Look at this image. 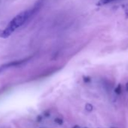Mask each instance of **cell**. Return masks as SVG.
<instances>
[{"mask_svg":"<svg viewBox=\"0 0 128 128\" xmlns=\"http://www.w3.org/2000/svg\"><path fill=\"white\" fill-rule=\"evenodd\" d=\"M73 128H80V126H78V125H76V126H75Z\"/></svg>","mask_w":128,"mask_h":128,"instance_id":"obj_10","label":"cell"},{"mask_svg":"<svg viewBox=\"0 0 128 128\" xmlns=\"http://www.w3.org/2000/svg\"><path fill=\"white\" fill-rule=\"evenodd\" d=\"M85 128H87V127H85Z\"/></svg>","mask_w":128,"mask_h":128,"instance_id":"obj_12","label":"cell"},{"mask_svg":"<svg viewBox=\"0 0 128 128\" xmlns=\"http://www.w3.org/2000/svg\"><path fill=\"white\" fill-rule=\"evenodd\" d=\"M54 121H55V123H56V124H59V125H62V124H63V120H62L61 118H56L54 120Z\"/></svg>","mask_w":128,"mask_h":128,"instance_id":"obj_5","label":"cell"},{"mask_svg":"<svg viewBox=\"0 0 128 128\" xmlns=\"http://www.w3.org/2000/svg\"><path fill=\"white\" fill-rule=\"evenodd\" d=\"M32 10L30 11H25L24 12H21L20 14H19L18 16H16L8 24V26L6 27V30H4L2 33H1V37L2 38H8V36H10L15 30H17L18 28H19L20 26H21L22 25H24L26 21L30 18L32 16Z\"/></svg>","mask_w":128,"mask_h":128,"instance_id":"obj_1","label":"cell"},{"mask_svg":"<svg viewBox=\"0 0 128 128\" xmlns=\"http://www.w3.org/2000/svg\"><path fill=\"white\" fill-rule=\"evenodd\" d=\"M126 90L128 91V83L126 84Z\"/></svg>","mask_w":128,"mask_h":128,"instance_id":"obj_9","label":"cell"},{"mask_svg":"<svg viewBox=\"0 0 128 128\" xmlns=\"http://www.w3.org/2000/svg\"><path fill=\"white\" fill-rule=\"evenodd\" d=\"M93 106L91 105V104H90V103H88V104H86V106H85V109H86V111H88V112H92L93 111Z\"/></svg>","mask_w":128,"mask_h":128,"instance_id":"obj_3","label":"cell"},{"mask_svg":"<svg viewBox=\"0 0 128 128\" xmlns=\"http://www.w3.org/2000/svg\"><path fill=\"white\" fill-rule=\"evenodd\" d=\"M115 93L117 94H121V85L120 84H119L116 88H115Z\"/></svg>","mask_w":128,"mask_h":128,"instance_id":"obj_4","label":"cell"},{"mask_svg":"<svg viewBox=\"0 0 128 128\" xmlns=\"http://www.w3.org/2000/svg\"><path fill=\"white\" fill-rule=\"evenodd\" d=\"M115 1V0H100V1L98 2V6H105V5H107L110 2H112Z\"/></svg>","mask_w":128,"mask_h":128,"instance_id":"obj_2","label":"cell"},{"mask_svg":"<svg viewBox=\"0 0 128 128\" xmlns=\"http://www.w3.org/2000/svg\"><path fill=\"white\" fill-rule=\"evenodd\" d=\"M44 116H45V117H48V116H50V112H44Z\"/></svg>","mask_w":128,"mask_h":128,"instance_id":"obj_7","label":"cell"},{"mask_svg":"<svg viewBox=\"0 0 128 128\" xmlns=\"http://www.w3.org/2000/svg\"><path fill=\"white\" fill-rule=\"evenodd\" d=\"M2 71H3V70H2V68H1V67H0V73H1V72H2Z\"/></svg>","mask_w":128,"mask_h":128,"instance_id":"obj_11","label":"cell"},{"mask_svg":"<svg viewBox=\"0 0 128 128\" xmlns=\"http://www.w3.org/2000/svg\"><path fill=\"white\" fill-rule=\"evenodd\" d=\"M42 120V116H38V117L37 120H38V121H41Z\"/></svg>","mask_w":128,"mask_h":128,"instance_id":"obj_8","label":"cell"},{"mask_svg":"<svg viewBox=\"0 0 128 128\" xmlns=\"http://www.w3.org/2000/svg\"><path fill=\"white\" fill-rule=\"evenodd\" d=\"M84 81L85 83H89L90 82V78L89 77H85V78H84Z\"/></svg>","mask_w":128,"mask_h":128,"instance_id":"obj_6","label":"cell"}]
</instances>
